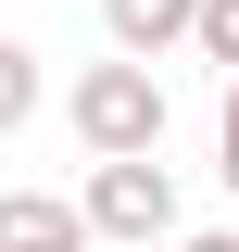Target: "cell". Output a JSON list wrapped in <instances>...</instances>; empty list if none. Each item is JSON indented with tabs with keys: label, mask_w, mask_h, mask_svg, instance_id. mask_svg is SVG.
Segmentation results:
<instances>
[{
	"label": "cell",
	"mask_w": 239,
	"mask_h": 252,
	"mask_svg": "<svg viewBox=\"0 0 239 252\" xmlns=\"http://www.w3.org/2000/svg\"><path fill=\"white\" fill-rule=\"evenodd\" d=\"M76 139H89L101 164H151L164 152V76H151V63H89V76H76Z\"/></svg>",
	"instance_id": "cell-1"
},
{
	"label": "cell",
	"mask_w": 239,
	"mask_h": 252,
	"mask_svg": "<svg viewBox=\"0 0 239 252\" xmlns=\"http://www.w3.org/2000/svg\"><path fill=\"white\" fill-rule=\"evenodd\" d=\"M89 227L101 240H177V177L164 164H101L89 177Z\"/></svg>",
	"instance_id": "cell-2"
},
{
	"label": "cell",
	"mask_w": 239,
	"mask_h": 252,
	"mask_svg": "<svg viewBox=\"0 0 239 252\" xmlns=\"http://www.w3.org/2000/svg\"><path fill=\"white\" fill-rule=\"evenodd\" d=\"M89 202H51V189H0V252H89Z\"/></svg>",
	"instance_id": "cell-3"
},
{
	"label": "cell",
	"mask_w": 239,
	"mask_h": 252,
	"mask_svg": "<svg viewBox=\"0 0 239 252\" xmlns=\"http://www.w3.org/2000/svg\"><path fill=\"white\" fill-rule=\"evenodd\" d=\"M101 26H114L126 63H151V51H177V38H202V0H101Z\"/></svg>",
	"instance_id": "cell-4"
},
{
	"label": "cell",
	"mask_w": 239,
	"mask_h": 252,
	"mask_svg": "<svg viewBox=\"0 0 239 252\" xmlns=\"http://www.w3.org/2000/svg\"><path fill=\"white\" fill-rule=\"evenodd\" d=\"M26 114H38V51H26V38H0V139H13Z\"/></svg>",
	"instance_id": "cell-5"
},
{
	"label": "cell",
	"mask_w": 239,
	"mask_h": 252,
	"mask_svg": "<svg viewBox=\"0 0 239 252\" xmlns=\"http://www.w3.org/2000/svg\"><path fill=\"white\" fill-rule=\"evenodd\" d=\"M189 51H202V63H227V76H239V0H202V38H189Z\"/></svg>",
	"instance_id": "cell-6"
},
{
	"label": "cell",
	"mask_w": 239,
	"mask_h": 252,
	"mask_svg": "<svg viewBox=\"0 0 239 252\" xmlns=\"http://www.w3.org/2000/svg\"><path fill=\"white\" fill-rule=\"evenodd\" d=\"M214 177L239 189V76H227V114H214Z\"/></svg>",
	"instance_id": "cell-7"
},
{
	"label": "cell",
	"mask_w": 239,
	"mask_h": 252,
	"mask_svg": "<svg viewBox=\"0 0 239 252\" xmlns=\"http://www.w3.org/2000/svg\"><path fill=\"white\" fill-rule=\"evenodd\" d=\"M177 252H239V240H227V227H189V240H177Z\"/></svg>",
	"instance_id": "cell-8"
}]
</instances>
